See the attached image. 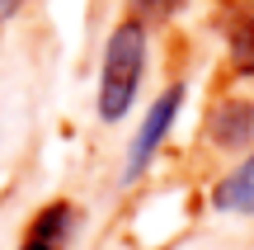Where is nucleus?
I'll list each match as a JSON object with an SVG mask.
<instances>
[{"label": "nucleus", "mask_w": 254, "mask_h": 250, "mask_svg": "<svg viewBox=\"0 0 254 250\" xmlns=\"http://www.w3.org/2000/svg\"><path fill=\"white\" fill-rule=\"evenodd\" d=\"M141 76H146V24L136 14H123L113 24L109 43H104V62H99V118L104 123H118L132 109Z\"/></svg>", "instance_id": "obj_1"}, {"label": "nucleus", "mask_w": 254, "mask_h": 250, "mask_svg": "<svg viewBox=\"0 0 254 250\" xmlns=\"http://www.w3.org/2000/svg\"><path fill=\"white\" fill-rule=\"evenodd\" d=\"M184 94H189V85H184V81L165 85V90L155 94V104L146 109L141 128H136V137H132V151H127L123 179H136V175H141V170H146V166L155 161V151L165 147V137H170L174 118H179V109H184Z\"/></svg>", "instance_id": "obj_2"}, {"label": "nucleus", "mask_w": 254, "mask_h": 250, "mask_svg": "<svg viewBox=\"0 0 254 250\" xmlns=\"http://www.w3.org/2000/svg\"><path fill=\"white\" fill-rule=\"evenodd\" d=\"M71 232H75V203L52 198V203H43L33 217H28L19 250H66Z\"/></svg>", "instance_id": "obj_3"}, {"label": "nucleus", "mask_w": 254, "mask_h": 250, "mask_svg": "<svg viewBox=\"0 0 254 250\" xmlns=\"http://www.w3.org/2000/svg\"><path fill=\"white\" fill-rule=\"evenodd\" d=\"M207 142L217 151H245L254 142V99H221L207 118Z\"/></svg>", "instance_id": "obj_4"}, {"label": "nucleus", "mask_w": 254, "mask_h": 250, "mask_svg": "<svg viewBox=\"0 0 254 250\" xmlns=\"http://www.w3.org/2000/svg\"><path fill=\"white\" fill-rule=\"evenodd\" d=\"M212 208H217V213H236V217H254V151L231 170V175L217 179Z\"/></svg>", "instance_id": "obj_5"}, {"label": "nucleus", "mask_w": 254, "mask_h": 250, "mask_svg": "<svg viewBox=\"0 0 254 250\" xmlns=\"http://www.w3.org/2000/svg\"><path fill=\"white\" fill-rule=\"evenodd\" d=\"M226 57L236 76H254V0H236L226 14Z\"/></svg>", "instance_id": "obj_6"}, {"label": "nucleus", "mask_w": 254, "mask_h": 250, "mask_svg": "<svg viewBox=\"0 0 254 250\" xmlns=\"http://www.w3.org/2000/svg\"><path fill=\"white\" fill-rule=\"evenodd\" d=\"M19 9H24V0H0V24H9Z\"/></svg>", "instance_id": "obj_7"}, {"label": "nucleus", "mask_w": 254, "mask_h": 250, "mask_svg": "<svg viewBox=\"0 0 254 250\" xmlns=\"http://www.w3.org/2000/svg\"><path fill=\"white\" fill-rule=\"evenodd\" d=\"M146 9H155V14H170V9H179L184 0H141Z\"/></svg>", "instance_id": "obj_8"}]
</instances>
